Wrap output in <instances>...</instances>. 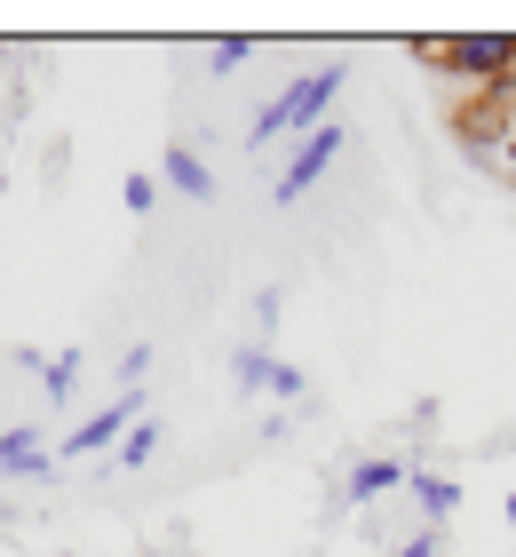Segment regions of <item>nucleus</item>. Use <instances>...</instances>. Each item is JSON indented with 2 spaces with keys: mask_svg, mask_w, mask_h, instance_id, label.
<instances>
[{
  "mask_svg": "<svg viewBox=\"0 0 516 557\" xmlns=\"http://www.w3.org/2000/svg\"><path fill=\"white\" fill-rule=\"evenodd\" d=\"M350 88V57H326V64H310L294 72L287 88L270 96L263 112H254V128H247V151H263V144H302V136H318L326 120H333V96Z\"/></svg>",
  "mask_w": 516,
  "mask_h": 557,
  "instance_id": "obj_1",
  "label": "nucleus"
},
{
  "mask_svg": "<svg viewBox=\"0 0 516 557\" xmlns=\"http://www.w3.org/2000/svg\"><path fill=\"white\" fill-rule=\"evenodd\" d=\"M342 151H350V128H342V120H326L318 136H302V144L287 151V168H278L270 199H278V208H294V199H310V191H318V175H326L333 160H342Z\"/></svg>",
  "mask_w": 516,
  "mask_h": 557,
  "instance_id": "obj_2",
  "label": "nucleus"
},
{
  "mask_svg": "<svg viewBox=\"0 0 516 557\" xmlns=\"http://www.w3.org/2000/svg\"><path fill=\"white\" fill-rule=\"evenodd\" d=\"M136 422H143V398H136V391H119L112 407H96V414H88V422L72 430L64 446H56V462H112V454H119V438H127Z\"/></svg>",
  "mask_w": 516,
  "mask_h": 557,
  "instance_id": "obj_3",
  "label": "nucleus"
},
{
  "mask_svg": "<svg viewBox=\"0 0 516 557\" xmlns=\"http://www.w3.org/2000/svg\"><path fill=\"white\" fill-rule=\"evenodd\" d=\"M429 64H445L453 81H508L516 72V40L508 33H453L429 48Z\"/></svg>",
  "mask_w": 516,
  "mask_h": 557,
  "instance_id": "obj_4",
  "label": "nucleus"
},
{
  "mask_svg": "<svg viewBox=\"0 0 516 557\" xmlns=\"http://www.w3.org/2000/svg\"><path fill=\"white\" fill-rule=\"evenodd\" d=\"M413 486V462H398V454H366V462H350V486L333 510H357V502H390Z\"/></svg>",
  "mask_w": 516,
  "mask_h": 557,
  "instance_id": "obj_5",
  "label": "nucleus"
},
{
  "mask_svg": "<svg viewBox=\"0 0 516 557\" xmlns=\"http://www.w3.org/2000/svg\"><path fill=\"white\" fill-rule=\"evenodd\" d=\"M56 470V446L40 430H0V478H48Z\"/></svg>",
  "mask_w": 516,
  "mask_h": 557,
  "instance_id": "obj_6",
  "label": "nucleus"
},
{
  "mask_svg": "<svg viewBox=\"0 0 516 557\" xmlns=\"http://www.w3.org/2000/svg\"><path fill=\"white\" fill-rule=\"evenodd\" d=\"M405 494H413V510H421L429 534L461 510V478H437V470H413V486H405Z\"/></svg>",
  "mask_w": 516,
  "mask_h": 557,
  "instance_id": "obj_7",
  "label": "nucleus"
},
{
  "mask_svg": "<svg viewBox=\"0 0 516 557\" xmlns=\"http://www.w3.org/2000/svg\"><path fill=\"white\" fill-rule=\"evenodd\" d=\"M160 184H167V191H184V199H215V175H206V160H199L191 144H167Z\"/></svg>",
  "mask_w": 516,
  "mask_h": 557,
  "instance_id": "obj_8",
  "label": "nucleus"
},
{
  "mask_svg": "<svg viewBox=\"0 0 516 557\" xmlns=\"http://www.w3.org/2000/svg\"><path fill=\"white\" fill-rule=\"evenodd\" d=\"M270 374H278V350L270 343H239V350H230V391H239V398L270 391Z\"/></svg>",
  "mask_w": 516,
  "mask_h": 557,
  "instance_id": "obj_9",
  "label": "nucleus"
},
{
  "mask_svg": "<svg viewBox=\"0 0 516 557\" xmlns=\"http://www.w3.org/2000/svg\"><path fill=\"white\" fill-rule=\"evenodd\" d=\"M160 438H167V430L160 422H136V430H127V438H119V454H112V470H151V462H160Z\"/></svg>",
  "mask_w": 516,
  "mask_h": 557,
  "instance_id": "obj_10",
  "label": "nucleus"
},
{
  "mask_svg": "<svg viewBox=\"0 0 516 557\" xmlns=\"http://www.w3.org/2000/svg\"><path fill=\"white\" fill-rule=\"evenodd\" d=\"M40 391H48V407H72V391H80V350H48Z\"/></svg>",
  "mask_w": 516,
  "mask_h": 557,
  "instance_id": "obj_11",
  "label": "nucleus"
},
{
  "mask_svg": "<svg viewBox=\"0 0 516 557\" xmlns=\"http://www.w3.org/2000/svg\"><path fill=\"white\" fill-rule=\"evenodd\" d=\"M160 175H127V184H119V199H127V215H151V208H160Z\"/></svg>",
  "mask_w": 516,
  "mask_h": 557,
  "instance_id": "obj_12",
  "label": "nucleus"
},
{
  "mask_svg": "<svg viewBox=\"0 0 516 557\" xmlns=\"http://www.w3.org/2000/svg\"><path fill=\"white\" fill-rule=\"evenodd\" d=\"M247 57H254V40H215V48H206V72H215V81H230Z\"/></svg>",
  "mask_w": 516,
  "mask_h": 557,
  "instance_id": "obj_13",
  "label": "nucleus"
},
{
  "mask_svg": "<svg viewBox=\"0 0 516 557\" xmlns=\"http://www.w3.org/2000/svg\"><path fill=\"white\" fill-rule=\"evenodd\" d=\"M302 391H310V374H302L294 359H278V374H270V398H278V407H294Z\"/></svg>",
  "mask_w": 516,
  "mask_h": 557,
  "instance_id": "obj_14",
  "label": "nucleus"
},
{
  "mask_svg": "<svg viewBox=\"0 0 516 557\" xmlns=\"http://www.w3.org/2000/svg\"><path fill=\"white\" fill-rule=\"evenodd\" d=\"M143 374H151V343H136V350H119V383H127V391H136V383H143Z\"/></svg>",
  "mask_w": 516,
  "mask_h": 557,
  "instance_id": "obj_15",
  "label": "nucleus"
},
{
  "mask_svg": "<svg viewBox=\"0 0 516 557\" xmlns=\"http://www.w3.org/2000/svg\"><path fill=\"white\" fill-rule=\"evenodd\" d=\"M390 557H437V534H429V525H421V534H405Z\"/></svg>",
  "mask_w": 516,
  "mask_h": 557,
  "instance_id": "obj_16",
  "label": "nucleus"
},
{
  "mask_svg": "<svg viewBox=\"0 0 516 557\" xmlns=\"http://www.w3.org/2000/svg\"><path fill=\"white\" fill-rule=\"evenodd\" d=\"M9 525H16V518H9V502H0V534H9Z\"/></svg>",
  "mask_w": 516,
  "mask_h": 557,
  "instance_id": "obj_17",
  "label": "nucleus"
},
{
  "mask_svg": "<svg viewBox=\"0 0 516 557\" xmlns=\"http://www.w3.org/2000/svg\"><path fill=\"white\" fill-rule=\"evenodd\" d=\"M501 510H508V525H516V494H508V502H501Z\"/></svg>",
  "mask_w": 516,
  "mask_h": 557,
  "instance_id": "obj_18",
  "label": "nucleus"
},
{
  "mask_svg": "<svg viewBox=\"0 0 516 557\" xmlns=\"http://www.w3.org/2000/svg\"><path fill=\"white\" fill-rule=\"evenodd\" d=\"M56 557H72V549H56Z\"/></svg>",
  "mask_w": 516,
  "mask_h": 557,
  "instance_id": "obj_19",
  "label": "nucleus"
}]
</instances>
